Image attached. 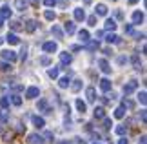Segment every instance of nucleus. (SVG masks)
I'll return each mask as SVG.
<instances>
[{
  "mask_svg": "<svg viewBox=\"0 0 147 144\" xmlns=\"http://www.w3.org/2000/svg\"><path fill=\"white\" fill-rule=\"evenodd\" d=\"M107 97H109L111 100H115V99H116V93H113V91H109V95H107Z\"/></svg>",
  "mask_w": 147,
  "mask_h": 144,
  "instance_id": "8fccbe9b",
  "label": "nucleus"
},
{
  "mask_svg": "<svg viewBox=\"0 0 147 144\" xmlns=\"http://www.w3.org/2000/svg\"><path fill=\"white\" fill-rule=\"evenodd\" d=\"M98 66H100V70L104 71V73H111V66H109V62H107L105 59H100L98 60Z\"/></svg>",
  "mask_w": 147,
  "mask_h": 144,
  "instance_id": "ddd939ff",
  "label": "nucleus"
},
{
  "mask_svg": "<svg viewBox=\"0 0 147 144\" xmlns=\"http://www.w3.org/2000/svg\"><path fill=\"white\" fill-rule=\"evenodd\" d=\"M58 70H60V68L58 66H55V68H51V70L47 71V75H49V78H56V77H58Z\"/></svg>",
  "mask_w": 147,
  "mask_h": 144,
  "instance_id": "2f4dec72",
  "label": "nucleus"
},
{
  "mask_svg": "<svg viewBox=\"0 0 147 144\" xmlns=\"http://www.w3.org/2000/svg\"><path fill=\"white\" fill-rule=\"evenodd\" d=\"M116 133L118 135H125V131H127V126H116Z\"/></svg>",
  "mask_w": 147,
  "mask_h": 144,
  "instance_id": "58836bf2",
  "label": "nucleus"
},
{
  "mask_svg": "<svg viewBox=\"0 0 147 144\" xmlns=\"http://www.w3.org/2000/svg\"><path fill=\"white\" fill-rule=\"evenodd\" d=\"M69 84H71V78H69V77H62V78L58 80V88H62V89L69 88Z\"/></svg>",
  "mask_w": 147,
  "mask_h": 144,
  "instance_id": "4be33fe9",
  "label": "nucleus"
},
{
  "mask_svg": "<svg viewBox=\"0 0 147 144\" xmlns=\"http://www.w3.org/2000/svg\"><path fill=\"white\" fill-rule=\"evenodd\" d=\"M104 128H105V130L111 128V119H104Z\"/></svg>",
  "mask_w": 147,
  "mask_h": 144,
  "instance_id": "a18cd8bd",
  "label": "nucleus"
},
{
  "mask_svg": "<svg viewBox=\"0 0 147 144\" xmlns=\"http://www.w3.org/2000/svg\"><path fill=\"white\" fill-rule=\"evenodd\" d=\"M138 102H140L142 106H145V104H147V97H145V91H140V93H138Z\"/></svg>",
  "mask_w": 147,
  "mask_h": 144,
  "instance_id": "72a5a7b5",
  "label": "nucleus"
},
{
  "mask_svg": "<svg viewBox=\"0 0 147 144\" xmlns=\"http://www.w3.org/2000/svg\"><path fill=\"white\" fill-rule=\"evenodd\" d=\"M105 16L107 15V5L105 4H96V8H94V16Z\"/></svg>",
  "mask_w": 147,
  "mask_h": 144,
  "instance_id": "1a4fd4ad",
  "label": "nucleus"
},
{
  "mask_svg": "<svg viewBox=\"0 0 147 144\" xmlns=\"http://www.w3.org/2000/svg\"><path fill=\"white\" fill-rule=\"evenodd\" d=\"M31 5H35V8H38V4H40V0H27Z\"/></svg>",
  "mask_w": 147,
  "mask_h": 144,
  "instance_id": "09e8293b",
  "label": "nucleus"
},
{
  "mask_svg": "<svg viewBox=\"0 0 147 144\" xmlns=\"http://www.w3.org/2000/svg\"><path fill=\"white\" fill-rule=\"evenodd\" d=\"M33 126L38 128V130H42L44 126H46V120H44L42 117H38V115H35V117H33Z\"/></svg>",
  "mask_w": 147,
  "mask_h": 144,
  "instance_id": "f8f14e48",
  "label": "nucleus"
},
{
  "mask_svg": "<svg viewBox=\"0 0 147 144\" xmlns=\"http://www.w3.org/2000/svg\"><path fill=\"white\" fill-rule=\"evenodd\" d=\"M136 88H138V80H134V78H131L127 84H123V93H125V99L133 93V91H136Z\"/></svg>",
  "mask_w": 147,
  "mask_h": 144,
  "instance_id": "f257e3e1",
  "label": "nucleus"
},
{
  "mask_svg": "<svg viewBox=\"0 0 147 144\" xmlns=\"http://www.w3.org/2000/svg\"><path fill=\"white\" fill-rule=\"evenodd\" d=\"M94 93H96V91H94L93 86H89V88L86 89V95H87V100L89 102H94V100H96V95H94Z\"/></svg>",
  "mask_w": 147,
  "mask_h": 144,
  "instance_id": "2eb2a0df",
  "label": "nucleus"
},
{
  "mask_svg": "<svg viewBox=\"0 0 147 144\" xmlns=\"http://www.w3.org/2000/svg\"><path fill=\"white\" fill-rule=\"evenodd\" d=\"M71 88H73V91H78V89L82 88V80H80V78H76L75 82H73V86H71Z\"/></svg>",
  "mask_w": 147,
  "mask_h": 144,
  "instance_id": "c9c22d12",
  "label": "nucleus"
},
{
  "mask_svg": "<svg viewBox=\"0 0 147 144\" xmlns=\"http://www.w3.org/2000/svg\"><path fill=\"white\" fill-rule=\"evenodd\" d=\"M93 115H94V119H105V109L102 106H98V108H94Z\"/></svg>",
  "mask_w": 147,
  "mask_h": 144,
  "instance_id": "a211bd4d",
  "label": "nucleus"
},
{
  "mask_svg": "<svg viewBox=\"0 0 147 144\" xmlns=\"http://www.w3.org/2000/svg\"><path fill=\"white\" fill-rule=\"evenodd\" d=\"M9 120V109H0V124H5Z\"/></svg>",
  "mask_w": 147,
  "mask_h": 144,
  "instance_id": "6ab92c4d",
  "label": "nucleus"
},
{
  "mask_svg": "<svg viewBox=\"0 0 147 144\" xmlns=\"http://www.w3.org/2000/svg\"><path fill=\"white\" fill-rule=\"evenodd\" d=\"M113 2H115V0H113Z\"/></svg>",
  "mask_w": 147,
  "mask_h": 144,
  "instance_id": "680f3d73",
  "label": "nucleus"
},
{
  "mask_svg": "<svg viewBox=\"0 0 147 144\" xmlns=\"http://www.w3.org/2000/svg\"><path fill=\"white\" fill-rule=\"evenodd\" d=\"M98 46H100V40L96 38V40H89L87 42V48L89 49H98Z\"/></svg>",
  "mask_w": 147,
  "mask_h": 144,
  "instance_id": "473e14b6",
  "label": "nucleus"
},
{
  "mask_svg": "<svg viewBox=\"0 0 147 144\" xmlns=\"http://www.w3.org/2000/svg\"><path fill=\"white\" fill-rule=\"evenodd\" d=\"M44 4H46L47 8H53V5H56V0H44Z\"/></svg>",
  "mask_w": 147,
  "mask_h": 144,
  "instance_id": "37998d69",
  "label": "nucleus"
},
{
  "mask_svg": "<svg viewBox=\"0 0 147 144\" xmlns=\"http://www.w3.org/2000/svg\"><path fill=\"white\" fill-rule=\"evenodd\" d=\"M138 144H145V137H144V135L140 137V141H138Z\"/></svg>",
  "mask_w": 147,
  "mask_h": 144,
  "instance_id": "864d4df0",
  "label": "nucleus"
},
{
  "mask_svg": "<svg viewBox=\"0 0 147 144\" xmlns=\"http://www.w3.org/2000/svg\"><path fill=\"white\" fill-rule=\"evenodd\" d=\"M118 144H129V142H127V139H125V137H122V139L118 141Z\"/></svg>",
  "mask_w": 147,
  "mask_h": 144,
  "instance_id": "603ef678",
  "label": "nucleus"
},
{
  "mask_svg": "<svg viewBox=\"0 0 147 144\" xmlns=\"http://www.w3.org/2000/svg\"><path fill=\"white\" fill-rule=\"evenodd\" d=\"M9 29L11 31H20V29H24V27H22V24L18 20H11L9 22Z\"/></svg>",
  "mask_w": 147,
  "mask_h": 144,
  "instance_id": "393cba45",
  "label": "nucleus"
},
{
  "mask_svg": "<svg viewBox=\"0 0 147 144\" xmlns=\"http://www.w3.org/2000/svg\"><path fill=\"white\" fill-rule=\"evenodd\" d=\"M84 2H91V0H84Z\"/></svg>",
  "mask_w": 147,
  "mask_h": 144,
  "instance_id": "bf43d9fd",
  "label": "nucleus"
},
{
  "mask_svg": "<svg viewBox=\"0 0 147 144\" xmlns=\"http://www.w3.org/2000/svg\"><path fill=\"white\" fill-rule=\"evenodd\" d=\"M44 141H49V142H53V141H55V135L51 133V131H47V133H46V137H44Z\"/></svg>",
  "mask_w": 147,
  "mask_h": 144,
  "instance_id": "79ce46f5",
  "label": "nucleus"
},
{
  "mask_svg": "<svg viewBox=\"0 0 147 144\" xmlns=\"http://www.w3.org/2000/svg\"><path fill=\"white\" fill-rule=\"evenodd\" d=\"M144 20H145V15L142 11H134L133 13V24H142Z\"/></svg>",
  "mask_w": 147,
  "mask_h": 144,
  "instance_id": "9d476101",
  "label": "nucleus"
},
{
  "mask_svg": "<svg viewBox=\"0 0 147 144\" xmlns=\"http://www.w3.org/2000/svg\"><path fill=\"white\" fill-rule=\"evenodd\" d=\"M105 40H107V42H109V44H115V42H120V38H118V35H116V33H109V35H107V37H105Z\"/></svg>",
  "mask_w": 147,
  "mask_h": 144,
  "instance_id": "c756f323",
  "label": "nucleus"
},
{
  "mask_svg": "<svg viewBox=\"0 0 147 144\" xmlns=\"http://www.w3.org/2000/svg\"><path fill=\"white\" fill-rule=\"evenodd\" d=\"M0 57H2L4 60H7V62H15V60H16V53H15V51H11V49L2 51V53H0Z\"/></svg>",
  "mask_w": 147,
  "mask_h": 144,
  "instance_id": "39448f33",
  "label": "nucleus"
},
{
  "mask_svg": "<svg viewBox=\"0 0 147 144\" xmlns=\"http://www.w3.org/2000/svg\"><path fill=\"white\" fill-rule=\"evenodd\" d=\"M127 62V57H118V64H125Z\"/></svg>",
  "mask_w": 147,
  "mask_h": 144,
  "instance_id": "de8ad7c7",
  "label": "nucleus"
},
{
  "mask_svg": "<svg viewBox=\"0 0 147 144\" xmlns=\"http://www.w3.org/2000/svg\"><path fill=\"white\" fill-rule=\"evenodd\" d=\"M140 120L142 124H145V109H140Z\"/></svg>",
  "mask_w": 147,
  "mask_h": 144,
  "instance_id": "c03bdc74",
  "label": "nucleus"
},
{
  "mask_svg": "<svg viewBox=\"0 0 147 144\" xmlns=\"http://www.w3.org/2000/svg\"><path fill=\"white\" fill-rule=\"evenodd\" d=\"M94 144H96V142H94Z\"/></svg>",
  "mask_w": 147,
  "mask_h": 144,
  "instance_id": "e2e57ef3",
  "label": "nucleus"
},
{
  "mask_svg": "<svg viewBox=\"0 0 147 144\" xmlns=\"http://www.w3.org/2000/svg\"><path fill=\"white\" fill-rule=\"evenodd\" d=\"M38 95H40V89H38L36 86H29V88L26 89V97H27V99H36Z\"/></svg>",
  "mask_w": 147,
  "mask_h": 144,
  "instance_id": "423d86ee",
  "label": "nucleus"
},
{
  "mask_svg": "<svg viewBox=\"0 0 147 144\" xmlns=\"http://www.w3.org/2000/svg\"><path fill=\"white\" fill-rule=\"evenodd\" d=\"M73 16H75L76 22L86 20V11H84V8H75V11H73Z\"/></svg>",
  "mask_w": 147,
  "mask_h": 144,
  "instance_id": "0eeeda50",
  "label": "nucleus"
},
{
  "mask_svg": "<svg viewBox=\"0 0 147 144\" xmlns=\"http://www.w3.org/2000/svg\"><path fill=\"white\" fill-rule=\"evenodd\" d=\"M51 33H53L56 38H64V31H62L60 26H53V27H51Z\"/></svg>",
  "mask_w": 147,
  "mask_h": 144,
  "instance_id": "412c9836",
  "label": "nucleus"
},
{
  "mask_svg": "<svg viewBox=\"0 0 147 144\" xmlns=\"http://www.w3.org/2000/svg\"><path fill=\"white\" fill-rule=\"evenodd\" d=\"M2 24H4V18H0V27H2Z\"/></svg>",
  "mask_w": 147,
  "mask_h": 144,
  "instance_id": "4d7b16f0",
  "label": "nucleus"
},
{
  "mask_svg": "<svg viewBox=\"0 0 147 144\" xmlns=\"http://www.w3.org/2000/svg\"><path fill=\"white\" fill-rule=\"evenodd\" d=\"M44 18L49 20V22H53V20L56 18V13H55V11H51V9H47L46 13H44Z\"/></svg>",
  "mask_w": 147,
  "mask_h": 144,
  "instance_id": "7c9ffc66",
  "label": "nucleus"
},
{
  "mask_svg": "<svg viewBox=\"0 0 147 144\" xmlns=\"http://www.w3.org/2000/svg\"><path fill=\"white\" fill-rule=\"evenodd\" d=\"M125 33H131L133 35V26H125Z\"/></svg>",
  "mask_w": 147,
  "mask_h": 144,
  "instance_id": "3c124183",
  "label": "nucleus"
},
{
  "mask_svg": "<svg viewBox=\"0 0 147 144\" xmlns=\"http://www.w3.org/2000/svg\"><path fill=\"white\" fill-rule=\"evenodd\" d=\"M13 8H16L18 11H26L27 9V0H15Z\"/></svg>",
  "mask_w": 147,
  "mask_h": 144,
  "instance_id": "dca6fc26",
  "label": "nucleus"
},
{
  "mask_svg": "<svg viewBox=\"0 0 147 144\" xmlns=\"http://www.w3.org/2000/svg\"><path fill=\"white\" fill-rule=\"evenodd\" d=\"M60 62H62V64H71L73 57L67 53V51H62V53H60Z\"/></svg>",
  "mask_w": 147,
  "mask_h": 144,
  "instance_id": "4468645a",
  "label": "nucleus"
},
{
  "mask_svg": "<svg viewBox=\"0 0 147 144\" xmlns=\"http://www.w3.org/2000/svg\"><path fill=\"white\" fill-rule=\"evenodd\" d=\"M9 16H11V8H9V5L0 8V18H9Z\"/></svg>",
  "mask_w": 147,
  "mask_h": 144,
  "instance_id": "aec40b11",
  "label": "nucleus"
},
{
  "mask_svg": "<svg viewBox=\"0 0 147 144\" xmlns=\"http://www.w3.org/2000/svg\"><path fill=\"white\" fill-rule=\"evenodd\" d=\"M2 42H4V40H2V38H0V44H2Z\"/></svg>",
  "mask_w": 147,
  "mask_h": 144,
  "instance_id": "052dcab7",
  "label": "nucleus"
},
{
  "mask_svg": "<svg viewBox=\"0 0 147 144\" xmlns=\"http://www.w3.org/2000/svg\"><path fill=\"white\" fill-rule=\"evenodd\" d=\"M64 29H65L67 35H73V33H75V22H69V20H67L65 24H64Z\"/></svg>",
  "mask_w": 147,
  "mask_h": 144,
  "instance_id": "5701e85b",
  "label": "nucleus"
},
{
  "mask_svg": "<svg viewBox=\"0 0 147 144\" xmlns=\"http://www.w3.org/2000/svg\"><path fill=\"white\" fill-rule=\"evenodd\" d=\"M38 60H40V64H44V66H51V60L47 59V57H40Z\"/></svg>",
  "mask_w": 147,
  "mask_h": 144,
  "instance_id": "ea45409f",
  "label": "nucleus"
},
{
  "mask_svg": "<svg viewBox=\"0 0 147 144\" xmlns=\"http://www.w3.org/2000/svg\"><path fill=\"white\" fill-rule=\"evenodd\" d=\"M123 117H125V108H123V106H118L115 109V119H123Z\"/></svg>",
  "mask_w": 147,
  "mask_h": 144,
  "instance_id": "a878e982",
  "label": "nucleus"
},
{
  "mask_svg": "<svg viewBox=\"0 0 147 144\" xmlns=\"http://www.w3.org/2000/svg\"><path fill=\"white\" fill-rule=\"evenodd\" d=\"M131 62H133V66H134V68H136V70H140V68H142V62H140V59H138V57H136V55H134V57H133V59H131Z\"/></svg>",
  "mask_w": 147,
  "mask_h": 144,
  "instance_id": "f704fd0d",
  "label": "nucleus"
},
{
  "mask_svg": "<svg viewBox=\"0 0 147 144\" xmlns=\"http://www.w3.org/2000/svg\"><path fill=\"white\" fill-rule=\"evenodd\" d=\"M9 100H11V104H13V106H20L22 104V97L20 95H11Z\"/></svg>",
  "mask_w": 147,
  "mask_h": 144,
  "instance_id": "c85d7f7f",
  "label": "nucleus"
},
{
  "mask_svg": "<svg viewBox=\"0 0 147 144\" xmlns=\"http://www.w3.org/2000/svg\"><path fill=\"white\" fill-rule=\"evenodd\" d=\"M5 42L9 46H18L20 44V38L15 35V33H7V37H5Z\"/></svg>",
  "mask_w": 147,
  "mask_h": 144,
  "instance_id": "6e6552de",
  "label": "nucleus"
},
{
  "mask_svg": "<svg viewBox=\"0 0 147 144\" xmlns=\"http://www.w3.org/2000/svg\"><path fill=\"white\" fill-rule=\"evenodd\" d=\"M78 38H80L82 42H89V38H91V37H89V31L87 29H80V31H78Z\"/></svg>",
  "mask_w": 147,
  "mask_h": 144,
  "instance_id": "b1692460",
  "label": "nucleus"
},
{
  "mask_svg": "<svg viewBox=\"0 0 147 144\" xmlns=\"http://www.w3.org/2000/svg\"><path fill=\"white\" fill-rule=\"evenodd\" d=\"M138 2V0H129V4H136Z\"/></svg>",
  "mask_w": 147,
  "mask_h": 144,
  "instance_id": "6e6d98bb",
  "label": "nucleus"
},
{
  "mask_svg": "<svg viewBox=\"0 0 147 144\" xmlns=\"http://www.w3.org/2000/svg\"><path fill=\"white\" fill-rule=\"evenodd\" d=\"M87 24H89V26H96V16L91 15V16L87 18Z\"/></svg>",
  "mask_w": 147,
  "mask_h": 144,
  "instance_id": "a19ab883",
  "label": "nucleus"
},
{
  "mask_svg": "<svg viewBox=\"0 0 147 144\" xmlns=\"http://www.w3.org/2000/svg\"><path fill=\"white\" fill-rule=\"evenodd\" d=\"M36 109H40V111H51L49 106H47V100L46 99H40L36 102Z\"/></svg>",
  "mask_w": 147,
  "mask_h": 144,
  "instance_id": "f3484780",
  "label": "nucleus"
},
{
  "mask_svg": "<svg viewBox=\"0 0 147 144\" xmlns=\"http://www.w3.org/2000/svg\"><path fill=\"white\" fill-rule=\"evenodd\" d=\"M123 108H129V109H133L134 108V102L133 100H129V99H123V104H122Z\"/></svg>",
  "mask_w": 147,
  "mask_h": 144,
  "instance_id": "4c0bfd02",
  "label": "nucleus"
},
{
  "mask_svg": "<svg viewBox=\"0 0 147 144\" xmlns=\"http://www.w3.org/2000/svg\"><path fill=\"white\" fill-rule=\"evenodd\" d=\"M26 141H27V144H46L44 137H42V135H38V133H29Z\"/></svg>",
  "mask_w": 147,
  "mask_h": 144,
  "instance_id": "f03ea898",
  "label": "nucleus"
},
{
  "mask_svg": "<svg viewBox=\"0 0 147 144\" xmlns=\"http://www.w3.org/2000/svg\"><path fill=\"white\" fill-rule=\"evenodd\" d=\"M60 144H71V142H60Z\"/></svg>",
  "mask_w": 147,
  "mask_h": 144,
  "instance_id": "13d9d810",
  "label": "nucleus"
},
{
  "mask_svg": "<svg viewBox=\"0 0 147 144\" xmlns=\"http://www.w3.org/2000/svg\"><path fill=\"white\" fill-rule=\"evenodd\" d=\"M56 49H58V44L53 42V40H49V42H44V44H42V51H46V53H55Z\"/></svg>",
  "mask_w": 147,
  "mask_h": 144,
  "instance_id": "20e7f679",
  "label": "nucleus"
},
{
  "mask_svg": "<svg viewBox=\"0 0 147 144\" xmlns=\"http://www.w3.org/2000/svg\"><path fill=\"white\" fill-rule=\"evenodd\" d=\"M22 27H24L27 33H35V31H36V27H38V22H36V20H33V18H29V20H26L24 24H22Z\"/></svg>",
  "mask_w": 147,
  "mask_h": 144,
  "instance_id": "7ed1b4c3",
  "label": "nucleus"
},
{
  "mask_svg": "<svg viewBox=\"0 0 147 144\" xmlns=\"http://www.w3.org/2000/svg\"><path fill=\"white\" fill-rule=\"evenodd\" d=\"M60 5H67V0H60Z\"/></svg>",
  "mask_w": 147,
  "mask_h": 144,
  "instance_id": "5fc2aeb1",
  "label": "nucleus"
},
{
  "mask_svg": "<svg viewBox=\"0 0 147 144\" xmlns=\"http://www.w3.org/2000/svg\"><path fill=\"white\" fill-rule=\"evenodd\" d=\"M0 106H2L4 109H7V106H9V97H2V99H0Z\"/></svg>",
  "mask_w": 147,
  "mask_h": 144,
  "instance_id": "e433bc0d",
  "label": "nucleus"
},
{
  "mask_svg": "<svg viewBox=\"0 0 147 144\" xmlns=\"http://www.w3.org/2000/svg\"><path fill=\"white\" fill-rule=\"evenodd\" d=\"M20 59H22V60H26V59H27V51H26V48L20 51Z\"/></svg>",
  "mask_w": 147,
  "mask_h": 144,
  "instance_id": "49530a36",
  "label": "nucleus"
},
{
  "mask_svg": "<svg viewBox=\"0 0 147 144\" xmlns=\"http://www.w3.org/2000/svg\"><path fill=\"white\" fill-rule=\"evenodd\" d=\"M100 89L104 91V93H109L111 91V80L109 78H102L100 80Z\"/></svg>",
  "mask_w": 147,
  "mask_h": 144,
  "instance_id": "9b49d317",
  "label": "nucleus"
},
{
  "mask_svg": "<svg viewBox=\"0 0 147 144\" xmlns=\"http://www.w3.org/2000/svg\"><path fill=\"white\" fill-rule=\"evenodd\" d=\"M105 29L115 31V29H116V22L113 20V18H107V20H105Z\"/></svg>",
  "mask_w": 147,
  "mask_h": 144,
  "instance_id": "cd10ccee",
  "label": "nucleus"
},
{
  "mask_svg": "<svg viewBox=\"0 0 147 144\" xmlns=\"http://www.w3.org/2000/svg\"><path fill=\"white\" fill-rule=\"evenodd\" d=\"M76 109L80 113H86L87 111V106H86V102H84L82 99H76Z\"/></svg>",
  "mask_w": 147,
  "mask_h": 144,
  "instance_id": "bb28decb",
  "label": "nucleus"
}]
</instances>
